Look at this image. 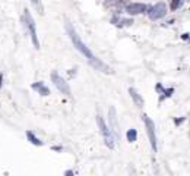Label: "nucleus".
I'll use <instances>...</instances> for the list:
<instances>
[{"instance_id":"1","label":"nucleus","mask_w":190,"mask_h":176,"mask_svg":"<svg viewBox=\"0 0 190 176\" xmlns=\"http://www.w3.org/2000/svg\"><path fill=\"white\" fill-rule=\"evenodd\" d=\"M66 32H68L70 41H72L73 47H75L82 56H85V59L88 60L89 65H91L92 68H95L97 71H101V72H104V73H113V69H111L108 65L104 63L102 60L98 59V57L89 50L88 46L80 40V37L78 35V32H76V30H75V26H73L70 22H66Z\"/></svg>"},{"instance_id":"2","label":"nucleus","mask_w":190,"mask_h":176,"mask_svg":"<svg viewBox=\"0 0 190 176\" xmlns=\"http://www.w3.org/2000/svg\"><path fill=\"white\" fill-rule=\"evenodd\" d=\"M24 22H25V28L26 31L30 32V37H31V41L34 44V47L40 48V40H38V34H37V25H35V21L31 12L28 9H24Z\"/></svg>"},{"instance_id":"3","label":"nucleus","mask_w":190,"mask_h":176,"mask_svg":"<svg viewBox=\"0 0 190 176\" xmlns=\"http://www.w3.org/2000/svg\"><path fill=\"white\" fill-rule=\"evenodd\" d=\"M97 125H98V128H100V131H101V135H102V138H104L106 145L113 150L116 138H114V135H113V131L110 129V126H107V123L104 122L101 115H97Z\"/></svg>"},{"instance_id":"4","label":"nucleus","mask_w":190,"mask_h":176,"mask_svg":"<svg viewBox=\"0 0 190 176\" xmlns=\"http://www.w3.org/2000/svg\"><path fill=\"white\" fill-rule=\"evenodd\" d=\"M142 119H144V123H145V126H146V133H148V138H149V142H151L152 150H154V153H156V151H158V141H156L155 123H154V120H152L149 116H146V115H144Z\"/></svg>"},{"instance_id":"5","label":"nucleus","mask_w":190,"mask_h":176,"mask_svg":"<svg viewBox=\"0 0 190 176\" xmlns=\"http://www.w3.org/2000/svg\"><path fill=\"white\" fill-rule=\"evenodd\" d=\"M167 4L164 3V2H158L156 4H154L152 8H148V10H146V13H148V16L151 21H158V19H161V18H164L165 15H167Z\"/></svg>"},{"instance_id":"6","label":"nucleus","mask_w":190,"mask_h":176,"mask_svg":"<svg viewBox=\"0 0 190 176\" xmlns=\"http://www.w3.org/2000/svg\"><path fill=\"white\" fill-rule=\"evenodd\" d=\"M51 81H53V84L56 85V88L62 93V94L68 95V97H70L72 95V90H70V85H69L68 82H66V79H63V78L60 77L59 73L56 72H51Z\"/></svg>"},{"instance_id":"7","label":"nucleus","mask_w":190,"mask_h":176,"mask_svg":"<svg viewBox=\"0 0 190 176\" xmlns=\"http://www.w3.org/2000/svg\"><path fill=\"white\" fill-rule=\"evenodd\" d=\"M148 8H149L148 4L133 2V3L126 4V13H129V15H140V13H146Z\"/></svg>"},{"instance_id":"8","label":"nucleus","mask_w":190,"mask_h":176,"mask_svg":"<svg viewBox=\"0 0 190 176\" xmlns=\"http://www.w3.org/2000/svg\"><path fill=\"white\" fill-rule=\"evenodd\" d=\"M31 88L34 91H37L40 95H42V97H47V95H50L51 93H50V88L44 84L42 81H38V82H34L32 85H31Z\"/></svg>"},{"instance_id":"9","label":"nucleus","mask_w":190,"mask_h":176,"mask_svg":"<svg viewBox=\"0 0 190 176\" xmlns=\"http://www.w3.org/2000/svg\"><path fill=\"white\" fill-rule=\"evenodd\" d=\"M111 24H114L116 26H129L133 24V19H124V18L118 16V15H114L113 18H111Z\"/></svg>"},{"instance_id":"10","label":"nucleus","mask_w":190,"mask_h":176,"mask_svg":"<svg viewBox=\"0 0 190 176\" xmlns=\"http://www.w3.org/2000/svg\"><path fill=\"white\" fill-rule=\"evenodd\" d=\"M156 91H161V97H160V103H162L165 99H168V97H171L174 93V88H168V90H165V88H162V85L161 84H156Z\"/></svg>"},{"instance_id":"11","label":"nucleus","mask_w":190,"mask_h":176,"mask_svg":"<svg viewBox=\"0 0 190 176\" xmlns=\"http://www.w3.org/2000/svg\"><path fill=\"white\" fill-rule=\"evenodd\" d=\"M129 94H130V97L133 99V101L136 103L138 107H142V106H144V97H140V94L135 90V88L130 87V88H129Z\"/></svg>"},{"instance_id":"12","label":"nucleus","mask_w":190,"mask_h":176,"mask_svg":"<svg viewBox=\"0 0 190 176\" xmlns=\"http://www.w3.org/2000/svg\"><path fill=\"white\" fill-rule=\"evenodd\" d=\"M26 138H28V141H30L31 144H34V145H37V147L44 145V142H42L38 137H35V133L32 132V131H26Z\"/></svg>"},{"instance_id":"13","label":"nucleus","mask_w":190,"mask_h":176,"mask_svg":"<svg viewBox=\"0 0 190 176\" xmlns=\"http://www.w3.org/2000/svg\"><path fill=\"white\" fill-rule=\"evenodd\" d=\"M126 138H127V141L129 142H135L136 139H138V131H136V129H129V131H127L126 132Z\"/></svg>"},{"instance_id":"14","label":"nucleus","mask_w":190,"mask_h":176,"mask_svg":"<svg viewBox=\"0 0 190 176\" xmlns=\"http://www.w3.org/2000/svg\"><path fill=\"white\" fill-rule=\"evenodd\" d=\"M31 3H32V6H34L35 10H37L40 15H44V6H42L41 0H31Z\"/></svg>"},{"instance_id":"15","label":"nucleus","mask_w":190,"mask_h":176,"mask_svg":"<svg viewBox=\"0 0 190 176\" xmlns=\"http://www.w3.org/2000/svg\"><path fill=\"white\" fill-rule=\"evenodd\" d=\"M110 120H111V125H113V131L117 132V117H116V110H114V107L110 109Z\"/></svg>"},{"instance_id":"16","label":"nucleus","mask_w":190,"mask_h":176,"mask_svg":"<svg viewBox=\"0 0 190 176\" xmlns=\"http://www.w3.org/2000/svg\"><path fill=\"white\" fill-rule=\"evenodd\" d=\"M183 3H184V0H171L170 9H171V10H177V9H180L183 6Z\"/></svg>"},{"instance_id":"17","label":"nucleus","mask_w":190,"mask_h":176,"mask_svg":"<svg viewBox=\"0 0 190 176\" xmlns=\"http://www.w3.org/2000/svg\"><path fill=\"white\" fill-rule=\"evenodd\" d=\"M184 120H186V117H182V119H176V120H174V125H182Z\"/></svg>"},{"instance_id":"18","label":"nucleus","mask_w":190,"mask_h":176,"mask_svg":"<svg viewBox=\"0 0 190 176\" xmlns=\"http://www.w3.org/2000/svg\"><path fill=\"white\" fill-rule=\"evenodd\" d=\"M64 175H66V176H70V175H75V172H73V170H66V172H64Z\"/></svg>"},{"instance_id":"19","label":"nucleus","mask_w":190,"mask_h":176,"mask_svg":"<svg viewBox=\"0 0 190 176\" xmlns=\"http://www.w3.org/2000/svg\"><path fill=\"white\" fill-rule=\"evenodd\" d=\"M3 87V73H0V88Z\"/></svg>"},{"instance_id":"20","label":"nucleus","mask_w":190,"mask_h":176,"mask_svg":"<svg viewBox=\"0 0 190 176\" xmlns=\"http://www.w3.org/2000/svg\"><path fill=\"white\" fill-rule=\"evenodd\" d=\"M182 38L183 40H187V38H189V34H187V32H184V34L182 35Z\"/></svg>"},{"instance_id":"21","label":"nucleus","mask_w":190,"mask_h":176,"mask_svg":"<svg viewBox=\"0 0 190 176\" xmlns=\"http://www.w3.org/2000/svg\"><path fill=\"white\" fill-rule=\"evenodd\" d=\"M53 150H56V151H62V147H54Z\"/></svg>"}]
</instances>
